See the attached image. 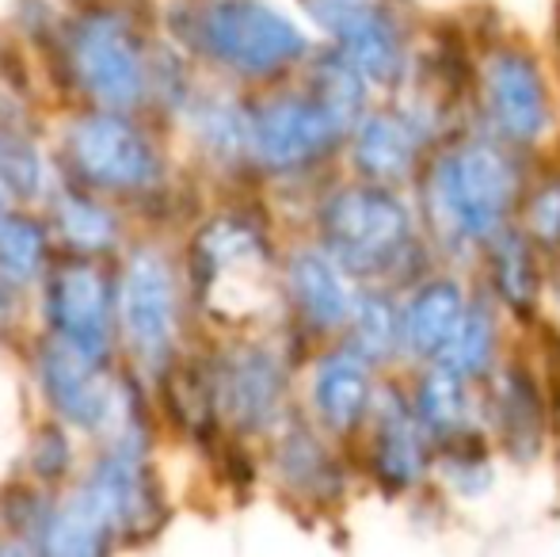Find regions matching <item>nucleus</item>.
Segmentation results:
<instances>
[{"label": "nucleus", "mask_w": 560, "mask_h": 557, "mask_svg": "<svg viewBox=\"0 0 560 557\" xmlns=\"http://www.w3.org/2000/svg\"><path fill=\"white\" fill-rule=\"evenodd\" d=\"M252 169L275 179H305L343 156L347 130L298 84L248 104Z\"/></svg>", "instance_id": "6"}, {"label": "nucleus", "mask_w": 560, "mask_h": 557, "mask_svg": "<svg viewBox=\"0 0 560 557\" xmlns=\"http://www.w3.org/2000/svg\"><path fill=\"white\" fill-rule=\"evenodd\" d=\"M477 282H469L454 264H435L400 290V325H405V371L443 359L454 340Z\"/></svg>", "instance_id": "19"}, {"label": "nucleus", "mask_w": 560, "mask_h": 557, "mask_svg": "<svg viewBox=\"0 0 560 557\" xmlns=\"http://www.w3.org/2000/svg\"><path fill=\"white\" fill-rule=\"evenodd\" d=\"M477 287L508 313L511 325L534 328L546 321L549 279L534 241L523 233V225H511L495 241H488L485 253L477 256Z\"/></svg>", "instance_id": "20"}, {"label": "nucleus", "mask_w": 560, "mask_h": 557, "mask_svg": "<svg viewBox=\"0 0 560 557\" xmlns=\"http://www.w3.org/2000/svg\"><path fill=\"white\" fill-rule=\"evenodd\" d=\"M66 54L69 73L100 107L130 112L141 104L149 89V61L122 12L112 8L81 12L66 35Z\"/></svg>", "instance_id": "12"}, {"label": "nucleus", "mask_w": 560, "mask_h": 557, "mask_svg": "<svg viewBox=\"0 0 560 557\" xmlns=\"http://www.w3.org/2000/svg\"><path fill=\"white\" fill-rule=\"evenodd\" d=\"M38 386L66 423L104 436L107 443H141V417L133 394L104 371V359L81 356L50 340L35 359Z\"/></svg>", "instance_id": "7"}, {"label": "nucleus", "mask_w": 560, "mask_h": 557, "mask_svg": "<svg viewBox=\"0 0 560 557\" xmlns=\"http://www.w3.org/2000/svg\"><path fill=\"white\" fill-rule=\"evenodd\" d=\"M339 340L359 351L382 374H397L405 367V325H400V290L382 282H362L354 313Z\"/></svg>", "instance_id": "24"}, {"label": "nucleus", "mask_w": 560, "mask_h": 557, "mask_svg": "<svg viewBox=\"0 0 560 557\" xmlns=\"http://www.w3.org/2000/svg\"><path fill=\"white\" fill-rule=\"evenodd\" d=\"M557 402L538 363L526 351H508L485 382V428L495 451L515 466H534L553 439Z\"/></svg>", "instance_id": "14"}, {"label": "nucleus", "mask_w": 560, "mask_h": 557, "mask_svg": "<svg viewBox=\"0 0 560 557\" xmlns=\"http://www.w3.org/2000/svg\"><path fill=\"white\" fill-rule=\"evenodd\" d=\"M118 328L141 374L161 379L176 363L179 302L172 264L156 248H138L118 276Z\"/></svg>", "instance_id": "13"}, {"label": "nucleus", "mask_w": 560, "mask_h": 557, "mask_svg": "<svg viewBox=\"0 0 560 557\" xmlns=\"http://www.w3.org/2000/svg\"><path fill=\"white\" fill-rule=\"evenodd\" d=\"M218 423L236 439H271L294 413L290 405V363L275 344L241 340L210 359Z\"/></svg>", "instance_id": "9"}, {"label": "nucleus", "mask_w": 560, "mask_h": 557, "mask_svg": "<svg viewBox=\"0 0 560 557\" xmlns=\"http://www.w3.org/2000/svg\"><path fill=\"white\" fill-rule=\"evenodd\" d=\"M538 161H534L530 187H526L523 210H518V225H523V233L534 241L541 264H546L549 298L560 302V164Z\"/></svg>", "instance_id": "27"}, {"label": "nucleus", "mask_w": 560, "mask_h": 557, "mask_svg": "<svg viewBox=\"0 0 560 557\" xmlns=\"http://www.w3.org/2000/svg\"><path fill=\"white\" fill-rule=\"evenodd\" d=\"M508 351H511L508 348V313L477 287L472 290L469 310H465L462 325H457L454 340L446 344L439 363L454 367L457 374H465V379L485 386V382L495 374V367L503 363Z\"/></svg>", "instance_id": "26"}, {"label": "nucleus", "mask_w": 560, "mask_h": 557, "mask_svg": "<svg viewBox=\"0 0 560 557\" xmlns=\"http://www.w3.org/2000/svg\"><path fill=\"white\" fill-rule=\"evenodd\" d=\"M112 543H115L112 527L100 520V512L89 504V497L81 489L61 500V504H50L43 531H38V546L46 554H66V557L104 554Z\"/></svg>", "instance_id": "28"}, {"label": "nucleus", "mask_w": 560, "mask_h": 557, "mask_svg": "<svg viewBox=\"0 0 560 557\" xmlns=\"http://www.w3.org/2000/svg\"><path fill=\"white\" fill-rule=\"evenodd\" d=\"M495 443L488 431H469L462 439L435 446V485L450 497H485L495 477Z\"/></svg>", "instance_id": "30"}, {"label": "nucleus", "mask_w": 560, "mask_h": 557, "mask_svg": "<svg viewBox=\"0 0 560 557\" xmlns=\"http://www.w3.org/2000/svg\"><path fill=\"white\" fill-rule=\"evenodd\" d=\"M191 130L202 149L222 164H252L248 104L233 96H202L191 104Z\"/></svg>", "instance_id": "31"}, {"label": "nucleus", "mask_w": 560, "mask_h": 557, "mask_svg": "<svg viewBox=\"0 0 560 557\" xmlns=\"http://www.w3.org/2000/svg\"><path fill=\"white\" fill-rule=\"evenodd\" d=\"M336 46L362 69L377 96H397L412 81L416 66V38L408 27L405 12L385 0H377L343 38H336Z\"/></svg>", "instance_id": "22"}, {"label": "nucleus", "mask_w": 560, "mask_h": 557, "mask_svg": "<svg viewBox=\"0 0 560 557\" xmlns=\"http://www.w3.org/2000/svg\"><path fill=\"white\" fill-rule=\"evenodd\" d=\"M408 402H412L416 417L428 428V436L435 439V446L462 439L469 431H488L485 428V386L465 374H457L446 363H423L408 367L405 374Z\"/></svg>", "instance_id": "23"}, {"label": "nucleus", "mask_w": 560, "mask_h": 557, "mask_svg": "<svg viewBox=\"0 0 560 557\" xmlns=\"http://www.w3.org/2000/svg\"><path fill=\"white\" fill-rule=\"evenodd\" d=\"M374 4H377V0H298L302 15L328 38V43L343 38L347 31H351Z\"/></svg>", "instance_id": "34"}, {"label": "nucleus", "mask_w": 560, "mask_h": 557, "mask_svg": "<svg viewBox=\"0 0 560 557\" xmlns=\"http://www.w3.org/2000/svg\"><path fill=\"white\" fill-rule=\"evenodd\" d=\"M66 164L81 187L107 195H138L153 192L164 176L161 149L141 127L126 119V112L77 115L66 130Z\"/></svg>", "instance_id": "10"}, {"label": "nucleus", "mask_w": 560, "mask_h": 557, "mask_svg": "<svg viewBox=\"0 0 560 557\" xmlns=\"http://www.w3.org/2000/svg\"><path fill=\"white\" fill-rule=\"evenodd\" d=\"M54 230L81 256H104L118 245V218L100 199H92L89 187L54 195Z\"/></svg>", "instance_id": "29"}, {"label": "nucleus", "mask_w": 560, "mask_h": 557, "mask_svg": "<svg viewBox=\"0 0 560 557\" xmlns=\"http://www.w3.org/2000/svg\"><path fill=\"white\" fill-rule=\"evenodd\" d=\"M343 451L347 446L339 439L294 409L271 436V474L298 504L336 508L351 481V462Z\"/></svg>", "instance_id": "18"}, {"label": "nucleus", "mask_w": 560, "mask_h": 557, "mask_svg": "<svg viewBox=\"0 0 560 557\" xmlns=\"http://www.w3.org/2000/svg\"><path fill=\"white\" fill-rule=\"evenodd\" d=\"M385 374L343 340L325 344L305 374V417L343 446H354L382 394Z\"/></svg>", "instance_id": "17"}, {"label": "nucleus", "mask_w": 560, "mask_h": 557, "mask_svg": "<svg viewBox=\"0 0 560 557\" xmlns=\"http://www.w3.org/2000/svg\"><path fill=\"white\" fill-rule=\"evenodd\" d=\"M4 214H8V192H4V184H0V222H4Z\"/></svg>", "instance_id": "37"}, {"label": "nucleus", "mask_w": 560, "mask_h": 557, "mask_svg": "<svg viewBox=\"0 0 560 557\" xmlns=\"http://www.w3.org/2000/svg\"><path fill=\"white\" fill-rule=\"evenodd\" d=\"M439 141L443 130L408 96H377L374 107L347 135L343 161L351 176L412 192Z\"/></svg>", "instance_id": "11"}, {"label": "nucleus", "mask_w": 560, "mask_h": 557, "mask_svg": "<svg viewBox=\"0 0 560 557\" xmlns=\"http://www.w3.org/2000/svg\"><path fill=\"white\" fill-rule=\"evenodd\" d=\"M43 313L50 340L92 359H107L118 321V287L96 256L69 253L43 276Z\"/></svg>", "instance_id": "15"}, {"label": "nucleus", "mask_w": 560, "mask_h": 557, "mask_svg": "<svg viewBox=\"0 0 560 557\" xmlns=\"http://www.w3.org/2000/svg\"><path fill=\"white\" fill-rule=\"evenodd\" d=\"M362 282L317 237L282 256V305L294 336L310 344H336L359 302Z\"/></svg>", "instance_id": "16"}, {"label": "nucleus", "mask_w": 560, "mask_h": 557, "mask_svg": "<svg viewBox=\"0 0 560 557\" xmlns=\"http://www.w3.org/2000/svg\"><path fill=\"white\" fill-rule=\"evenodd\" d=\"M351 451L366 481L389 500L416 497L435 485V439L416 417L400 374H385L374 413Z\"/></svg>", "instance_id": "8"}, {"label": "nucleus", "mask_w": 560, "mask_h": 557, "mask_svg": "<svg viewBox=\"0 0 560 557\" xmlns=\"http://www.w3.org/2000/svg\"><path fill=\"white\" fill-rule=\"evenodd\" d=\"M184 35L210 66L248 84L287 81L317 50L302 23L271 0H207L191 12Z\"/></svg>", "instance_id": "4"}, {"label": "nucleus", "mask_w": 560, "mask_h": 557, "mask_svg": "<svg viewBox=\"0 0 560 557\" xmlns=\"http://www.w3.org/2000/svg\"><path fill=\"white\" fill-rule=\"evenodd\" d=\"M69 462H73V443H69L61 428H46L31 439L27 469L35 477H43V481H58V477L69 469Z\"/></svg>", "instance_id": "35"}, {"label": "nucleus", "mask_w": 560, "mask_h": 557, "mask_svg": "<svg viewBox=\"0 0 560 557\" xmlns=\"http://www.w3.org/2000/svg\"><path fill=\"white\" fill-rule=\"evenodd\" d=\"M15 294H20V290H15L12 282L0 279V333L15 325V310H20V305H15Z\"/></svg>", "instance_id": "36"}, {"label": "nucleus", "mask_w": 560, "mask_h": 557, "mask_svg": "<svg viewBox=\"0 0 560 557\" xmlns=\"http://www.w3.org/2000/svg\"><path fill=\"white\" fill-rule=\"evenodd\" d=\"M302 89L332 115L347 135H351L354 123H359L377 100L374 84L362 77V69L354 66L336 43H325L310 54V61L302 66Z\"/></svg>", "instance_id": "25"}, {"label": "nucleus", "mask_w": 560, "mask_h": 557, "mask_svg": "<svg viewBox=\"0 0 560 557\" xmlns=\"http://www.w3.org/2000/svg\"><path fill=\"white\" fill-rule=\"evenodd\" d=\"M385 4H393V8H400V12H408V8L416 4V0H385Z\"/></svg>", "instance_id": "38"}, {"label": "nucleus", "mask_w": 560, "mask_h": 557, "mask_svg": "<svg viewBox=\"0 0 560 557\" xmlns=\"http://www.w3.org/2000/svg\"><path fill=\"white\" fill-rule=\"evenodd\" d=\"M50 233L43 222L8 210L0 222V279L15 290L35 287L50 271Z\"/></svg>", "instance_id": "32"}, {"label": "nucleus", "mask_w": 560, "mask_h": 557, "mask_svg": "<svg viewBox=\"0 0 560 557\" xmlns=\"http://www.w3.org/2000/svg\"><path fill=\"white\" fill-rule=\"evenodd\" d=\"M534 161L480 127L454 130L431 149L412 199L439 260L477 264L488 241L518 222Z\"/></svg>", "instance_id": "1"}, {"label": "nucleus", "mask_w": 560, "mask_h": 557, "mask_svg": "<svg viewBox=\"0 0 560 557\" xmlns=\"http://www.w3.org/2000/svg\"><path fill=\"white\" fill-rule=\"evenodd\" d=\"M141 451H145V443H107V454L81 481V492L100 512V520L112 527V535L145 531L153 523L156 489L149 481Z\"/></svg>", "instance_id": "21"}, {"label": "nucleus", "mask_w": 560, "mask_h": 557, "mask_svg": "<svg viewBox=\"0 0 560 557\" xmlns=\"http://www.w3.org/2000/svg\"><path fill=\"white\" fill-rule=\"evenodd\" d=\"M313 237L359 282L405 290L439 260L412 192L347 176L313 202Z\"/></svg>", "instance_id": "2"}, {"label": "nucleus", "mask_w": 560, "mask_h": 557, "mask_svg": "<svg viewBox=\"0 0 560 557\" xmlns=\"http://www.w3.org/2000/svg\"><path fill=\"white\" fill-rule=\"evenodd\" d=\"M0 184L15 199H38L46 192V161L27 135L0 127Z\"/></svg>", "instance_id": "33"}, {"label": "nucleus", "mask_w": 560, "mask_h": 557, "mask_svg": "<svg viewBox=\"0 0 560 557\" xmlns=\"http://www.w3.org/2000/svg\"><path fill=\"white\" fill-rule=\"evenodd\" d=\"M191 287L202 317L229 328L287 321L282 305V256L271 230L248 210L210 218L191 245Z\"/></svg>", "instance_id": "3"}, {"label": "nucleus", "mask_w": 560, "mask_h": 557, "mask_svg": "<svg viewBox=\"0 0 560 557\" xmlns=\"http://www.w3.org/2000/svg\"><path fill=\"white\" fill-rule=\"evenodd\" d=\"M557 92L549 66L526 38L492 35L477 46V92H472V127L488 130L508 146L541 156L557 135Z\"/></svg>", "instance_id": "5"}]
</instances>
